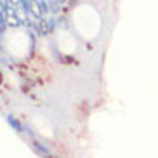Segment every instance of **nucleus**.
I'll use <instances>...</instances> for the list:
<instances>
[{
	"mask_svg": "<svg viewBox=\"0 0 158 158\" xmlns=\"http://www.w3.org/2000/svg\"><path fill=\"white\" fill-rule=\"evenodd\" d=\"M33 28H35L37 35H40V37H45V35H49V33L54 30V28H52V24H51V21H47L45 18L37 19V23L33 24Z\"/></svg>",
	"mask_w": 158,
	"mask_h": 158,
	"instance_id": "obj_1",
	"label": "nucleus"
},
{
	"mask_svg": "<svg viewBox=\"0 0 158 158\" xmlns=\"http://www.w3.org/2000/svg\"><path fill=\"white\" fill-rule=\"evenodd\" d=\"M7 123H9V125L12 127V129H14L16 132H18V134H23V130H24V125H23V123H21V122L18 120V118H16V116L9 115V116H7Z\"/></svg>",
	"mask_w": 158,
	"mask_h": 158,
	"instance_id": "obj_2",
	"label": "nucleus"
},
{
	"mask_svg": "<svg viewBox=\"0 0 158 158\" xmlns=\"http://www.w3.org/2000/svg\"><path fill=\"white\" fill-rule=\"evenodd\" d=\"M33 148H35V151H37L40 156H49V149H47L42 143H38V141H33Z\"/></svg>",
	"mask_w": 158,
	"mask_h": 158,
	"instance_id": "obj_3",
	"label": "nucleus"
},
{
	"mask_svg": "<svg viewBox=\"0 0 158 158\" xmlns=\"http://www.w3.org/2000/svg\"><path fill=\"white\" fill-rule=\"evenodd\" d=\"M47 4H49V10H51L52 14H57L61 10V2H57V0H49Z\"/></svg>",
	"mask_w": 158,
	"mask_h": 158,
	"instance_id": "obj_4",
	"label": "nucleus"
},
{
	"mask_svg": "<svg viewBox=\"0 0 158 158\" xmlns=\"http://www.w3.org/2000/svg\"><path fill=\"white\" fill-rule=\"evenodd\" d=\"M10 4H12V7H16L18 4H21V0H10Z\"/></svg>",
	"mask_w": 158,
	"mask_h": 158,
	"instance_id": "obj_5",
	"label": "nucleus"
},
{
	"mask_svg": "<svg viewBox=\"0 0 158 158\" xmlns=\"http://www.w3.org/2000/svg\"><path fill=\"white\" fill-rule=\"evenodd\" d=\"M57 2H61V4H63V2H64V0H57Z\"/></svg>",
	"mask_w": 158,
	"mask_h": 158,
	"instance_id": "obj_6",
	"label": "nucleus"
}]
</instances>
